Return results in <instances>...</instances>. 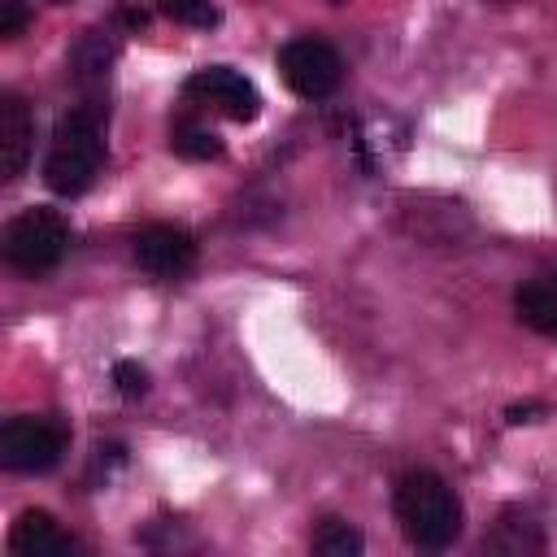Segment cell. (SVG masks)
Returning <instances> with one entry per match:
<instances>
[{
	"mask_svg": "<svg viewBox=\"0 0 557 557\" xmlns=\"http://www.w3.org/2000/svg\"><path fill=\"white\" fill-rule=\"evenodd\" d=\"M70 248V226L57 209H22L9 226H4V261L17 270V274H48L61 265Z\"/></svg>",
	"mask_w": 557,
	"mask_h": 557,
	"instance_id": "cell-3",
	"label": "cell"
},
{
	"mask_svg": "<svg viewBox=\"0 0 557 557\" xmlns=\"http://www.w3.org/2000/svg\"><path fill=\"white\" fill-rule=\"evenodd\" d=\"M100 161H104L100 117L91 109H70L52 131V144L44 157V183L57 196H78L91 187Z\"/></svg>",
	"mask_w": 557,
	"mask_h": 557,
	"instance_id": "cell-2",
	"label": "cell"
},
{
	"mask_svg": "<svg viewBox=\"0 0 557 557\" xmlns=\"http://www.w3.org/2000/svg\"><path fill=\"white\" fill-rule=\"evenodd\" d=\"M183 96L196 104H209L213 113L231 117V122H252L261 113V91L252 87V78H244L231 65H205L183 83Z\"/></svg>",
	"mask_w": 557,
	"mask_h": 557,
	"instance_id": "cell-6",
	"label": "cell"
},
{
	"mask_svg": "<svg viewBox=\"0 0 557 557\" xmlns=\"http://www.w3.org/2000/svg\"><path fill=\"white\" fill-rule=\"evenodd\" d=\"M26 22H30V13L22 0H0V39H17Z\"/></svg>",
	"mask_w": 557,
	"mask_h": 557,
	"instance_id": "cell-17",
	"label": "cell"
},
{
	"mask_svg": "<svg viewBox=\"0 0 557 557\" xmlns=\"http://www.w3.org/2000/svg\"><path fill=\"white\" fill-rule=\"evenodd\" d=\"M109 61H113V48H104V44H100V30H91V35L74 48V74H78V78L109 74Z\"/></svg>",
	"mask_w": 557,
	"mask_h": 557,
	"instance_id": "cell-14",
	"label": "cell"
},
{
	"mask_svg": "<svg viewBox=\"0 0 557 557\" xmlns=\"http://www.w3.org/2000/svg\"><path fill=\"white\" fill-rule=\"evenodd\" d=\"M496 4H505V0H496Z\"/></svg>",
	"mask_w": 557,
	"mask_h": 557,
	"instance_id": "cell-20",
	"label": "cell"
},
{
	"mask_svg": "<svg viewBox=\"0 0 557 557\" xmlns=\"http://www.w3.org/2000/svg\"><path fill=\"white\" fill-rule=\"evenodd\" d=\"M361 548H366L361 531L344 518H322V527L313 531V553H322V557H357Z\"/></svg>",
	"mask_w": 557,
	"mask_h": 557,
	"instance_id": "cell-12",
	"label": "cell"
},
{
	"mask_svg": "<svg viewBox=\"0 0 557 557\" xmlns=\"http://www.w3.org/2000/svg\"><path fill=\"white\" fill-rule=\"evenodd\" d=\"M505 418H509L513 426H522V422H540V418H548V405H544V400H522V405H509Z\"/></svg>",
	"mask_w": 557,
	"mask_h": 557,
	"instance_id": "cell-18",
	"label": "cell"
},
{
	"mask_svg": "<svg viewBox=\"0 0 557 557\" xmlns=\"http://www.w3.org/2000/svg\"><path fill=\"white\" fill-rule=\"evenodd\" d=\"M400 531L418 548H448L461 535V500L435 470H409L392 487Z\"/></svg>",
	"mask_w": 557,
	"mask_h": 557,
	"instance_id": "cell-1",
	"label": "cell"
},
{
	"mask_svg": "<svg viewBox=\"0 0 557 557\" xmlns=\"http://www.w3.org/2000/svg\"><path fill=\"white\" fill-rule=\"evenodd\" d=\"M113 387H117L122 400H139V396H148V370L139 361H117L113 366Z\"/></svg>",
	"mask_w": 557,
	"mask_h": 557,
	"instance_id": "cell-16",
	"label": "cell"
},
{
	"mask_svg": "<svg viewBox=\"0 0 557 557\" xmlns=\"http://www.w3.org/2000/svg\"><path fill=\"white\" fill-rule=\"evenodd\" d=\"M157 9H161L165 17H174V22H183V26H200V30L218 22L213 0H157Z\"/></svg>",
	"mask_w": 557,
	"mask_h": 557,
	"instance_id": "cell-15",
	"label": "cell"
},
{
	"mask_svg": "<svg viewBox=\"0 0 557 557\" xmlns=\"http://www.w3.org/2000/svg\"><path fill=\"white\" fill-rule=\"evenodd\" d=\"M30 148H35V122H30V109L17 91H4L0 96V178L13 183L26 161H30Z\"/></svg>",
	"mask_w": 557,
	"mask_h": 557,
	"instance_id": "cell-8",
	"label": "cell"
},
{
	"mask_svg": "<svg viewBox=\"0 0 557 557\" xmlns=\"http://www.w3.org/2000/svg\"><path fill=\"white\" fill-rule=\"evenodd\" d=\"M135 261L152 278H183L196 265V239L183 226L157 222L135 235Z\"/></svg>",
	"mask_w": 557,
	"mask_h": 557,
	"instance_id": "cell-7",
	"label": "cell"
},
{
	"mask_svg": "<svg viewBox=\"0 0 557 557\" xmlns=\"http://www.w3.org/2000/svg\"><path fill=\"white\" fill-rule=\"evenodd\" d=\"M65 431L44 418H9L0 426V461L13 474H44L61 461Z\"/></svg>",
	"mask_w": 557,
	"mask_h": 557,
	"instance_id": "cell-5",
	"label": "cell"
},
{
	"mask_svg": "<svg viewBox=\"0 0 557 557\" xmlns=\"http://www.w3.org/2000/svg\"><path fill=\"white\" fill-rule=\"evenodd\" d=\"M170 148L178 157H187V161H218L222 157V139L200 122H178L170 131Z\"/></svg>",
	"mask_w": 557,
	"mask_h": 557,
	"instance_id": "cell-11",
	"label": "cell"
},
{
	"mask_svg": "<svg viewBox=\"0 0 557 557\" xmlns=\"http://www.w3.org/2000/svg\"><path fill=\"white\" fill-rule=\"evenodd\" d=\"M513 309H518V322L522 326H531L540 335H557V274L527 278L513 292Z\"/></svg>",
	"mask_w": 557,
	"mask_h": 557,
	"instance_id": "cell-10",
	"label": "cell"
},
{
	"mask_svg": "<svg viewBox=\"0 0 557 557\" xmlns=\"http://www.w3.org/2000/svg\"><path fill=\"white\" fill-rule=\"evenodd\" d=\"M326 4H344V0H326Z\"/></svg>",
	"mask_w": 557,
	"mask_h": 557,
	"instance_id": "cell-19",
	"label": "cell"
},
{
	"mask_svg": "<svg viewBox=\"0 0 557 557\" xmlns=\"http://www.w3.org/2000/svg\"><path fill=\"white\" fill-rule=\"evenodd\" d=\"M278 74L300 100H326L344 78V61L326 39L296 35L278 48Z\"/></svg>",
	"mask_w": 557,
	"mask_h": 557,
	"instance_id": "cell-4",
	"label": "cell"
},
{
	"mask_svg": "<svg viewBox=\"0 0 557 557\" xmlns=\"http://www.w3.org/2000/svg\"><path fill=\"white\" fill-rule=\"evenodd\" d=\"M9 548L22 557H48V553H70L74 540L57 527V518L48 509H26V513H17V522L9 531Z\"/></svg>",
	"mask_w": 557,
	"mask_h": 557,
	"instance_id": "cell-9",
	"label": "cell"
},
{
	"mask_svg": "<svg viewBox=\"0 0 557 557\" xmlns=\"http://www.w3.org/2000/svg\"><path fill=\"white\" fill-rule=\"evenodd\" d=\"M487 544H492V548H505V553H527V548H544V535H540V527H535L531 518L505 513V518L496 522V531H492Z\"/></svg>",
	"mask_w": 557,
	"mask_h": 557,
	"instance_id": "cell-13",
	"label": "cell"
}]
</instances>
